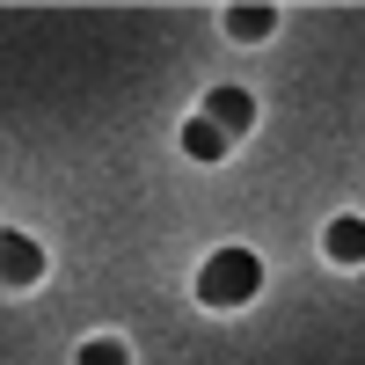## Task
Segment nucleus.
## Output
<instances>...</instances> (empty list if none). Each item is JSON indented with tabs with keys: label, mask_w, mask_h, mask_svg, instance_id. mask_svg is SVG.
I'll return each mask as SVG.
<instances>
[{
	"label": "nucleus",
	"mask_w": 365,
	"mask_h": 365,
	"mask_svg": "<svg viewBox=\"0 0 365 365\" xmlns=\"http://www.w3.org/2000/svg\"><path fill=\"white\" fill-rule=\"evenodd\" d=\"M263 292V263L249 249H212L205 270H197V299L205 307H249V299Z\"/></svg>",
	"instance_id": "1"
},
{
	"label": "nucleus",
	"mask_w": 365,
	"mask_h": 365,
	"mask_svg": "<svg viewBox=\"0 0 365 365\" xmlns=\"http://www.w3.org/2000/svg\"><path fill=\"white\" fill-rule=\"evenodd\" d=\"M44 278V249L15 227H0V285H37Z\"/></svg>",
	"instance_id": "2"
},
{
	"label": "nucleus",
	"mask_w": 365,
	"mask_h": 365,
	"mask_svg": "<svg viewBox=\"0 0 365 365\" xmlns=\"http://www.w3.org/2000/svg\"><path fill=\"white\" fill-rule=\"evenodd\" d=\"M205 125H220L227 139L249 132L256 125V96H249V88H212V96H205Z\"/></svg>",
	"instance_id": "3"
},
{
	"label": "nucleus",
	"mask_w": 365,
	"mask_h": 365,
	"mask_svg": "<svg viewBox=\"0 0 365 365\" xmlns=\"http://www.w3.org/2000/svg\"><path fill=\"white\" fill-rule=\"evenodd\" d=\"M322 249L336 256V263H365V220H329V234H322Z\"/></svg>",
	"instance_id": "4"
},
{
	"label": "nucleus",
	"mask_w": 365,
	"mask_h": 365,
	"mask_svg": "<svg viewBox=\"0 0 365 365\" xmlns=\"http://www.w3.org/2000/svg\"><path fill=\"white\" fill-rule=\"evenodd\" d=\"M182 154H190V161H220L227 154V132L205 125V117H190V125H182Z\"/></svg>",
	"instance_id": "5"
},
{
	"label": "nucleus",
	"mask_w": 365,
	"mask_h": 365,
	"mask_svg": "<svg viewBox=\"0 0 365 365\" xmlns=\"http://www.w3.org/2000/svg\"><path fill=\"white\" fill-rule=\"evenodd\" d=\"M270 29H278V8H234L227 15V37H241V44H263Z\"/></svg>",
	"instance_id": "6"
},
{
	"label": "nucleus",
	"mask_w": 365,
	"mask_h": 365,
	"mask_svg": "<svg viewBox=\"0 0 365 365\" xmlns=\"http://www.w3.org/2000/svg\"><path fill=\"white\" fill-rule=\"evenodd\" d=\"M73 365H132V351L117 344V336H96V344H81V358Z\"/></svg>",
	"instance_id": "7"
}]
</instances>
